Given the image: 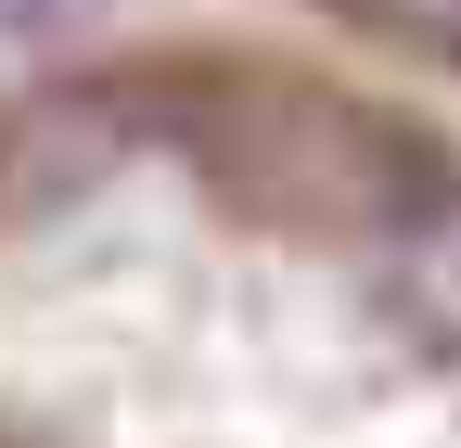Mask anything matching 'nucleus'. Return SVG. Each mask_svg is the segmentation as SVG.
I'll return each mask as SVG.
<instances>
[{"mask_svg": "<svg viewBox=\"0 0 461 448\" xmlns=\"http://www.w3.org/2000/svg\"><path fill=\"white\" fill-rule=\"evenodd\" d=\"M0 448H461V103L282 13L14 51Z\"/></svg>", "mask_w": 461, "mask_h": 448, "instance_id": "obj_1", "label": "nucleus"}]
</instances>
